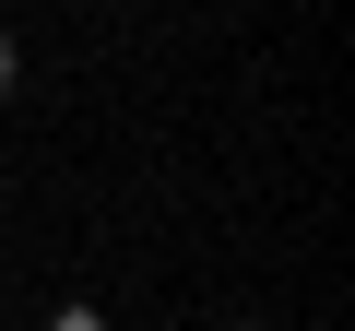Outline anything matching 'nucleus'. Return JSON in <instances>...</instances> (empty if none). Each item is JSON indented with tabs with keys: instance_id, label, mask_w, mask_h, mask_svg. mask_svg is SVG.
<instances>
[{
	"instance_id": "f257e3e1",
	"label": "nucleus",
	"mask_w": 355,
	"mask_h": 331,
	"mask_svg": "<svg viewBox=\"0 0 355 331\" xmlns=\"http://www.w3.org/2000/svg\"><path fill=\"white\" fill-rule=\"evenodd\" d=\"M0 95H12V36H0Z\"/></svg>"
},
{
	"instance_id": "f03ea898",
	"label": "nucleus",
	"mask_w": 355,
	"mask_h": 331,
	"mask_svg": "<svg viewBox=\"0 0 355 331\" xmlns=\"http://www.w3.org/2000/svg\"><path fill=\"white\" fill-rule=\"evenodd\" d=\"M237 331H261V319H237Z\"/></svg>"
}]
</instances>
